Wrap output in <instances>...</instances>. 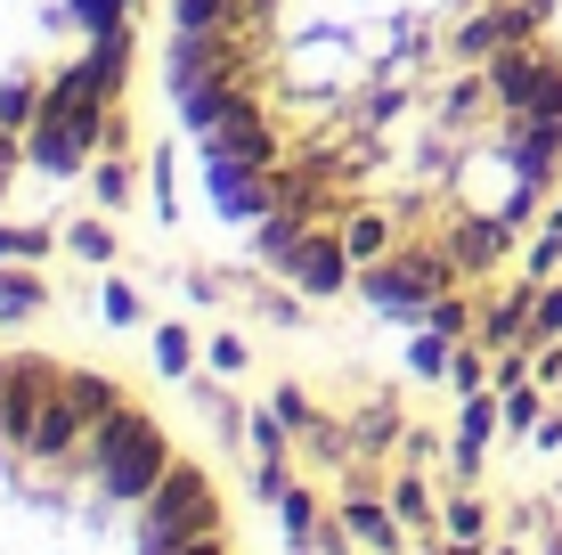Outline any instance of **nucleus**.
Wrapping results in <instances>:
<instances>
[{
    "label": "nucleus",
    "mask_w": 562,
    "mask_h": 555,
    "mask_svg": "<svg viewBox=\"0 0 562 555\" xmlns=\"http://www.w3.org/2000/svg\"><path fill=\"white\" fill-rule=\"evenodd\" d=\"M171 82L310 295L449 311L562 197V0H171Z\"/></svg>",
    "instance_id": "nucleus-1"
},
{
    "label": "nucleus",
    "mask_w": 562,
    "mask_h": 555,
    "mask_svg": "<svg viewBox=\"0 0 562 555\" xmlns=\"http://www.w3.org/2000/svg\"><path fill=\"white\" fill-rule=\"evenodd\" d=\"M0 555H245L221 482L147 392L66 352H0Z\"/></svg>",
    "instance_id": "nucleus-2"
},
{
    "label": "nucleus",
    "mask_w": 562,
    "mask_h": 555,
    "mask_svg": "<svg viewBox=\"0 0 562 555\" xmlns=\"http://www.w3.org/2000/svg\"><path fill=\"white\" fill-rule=\"evenodd\" d=\"M147 0H0V197L74 180L123 140Z\"/></svg>",
    "instance_id": "nucleus-3"
}]
</instances>
